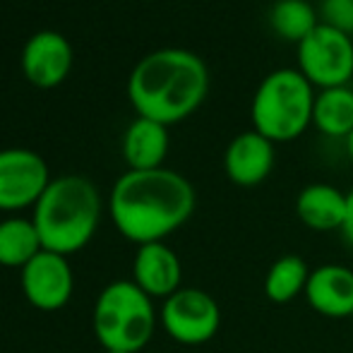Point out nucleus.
Returning a JSON list of instances; mask_svg holds the SVG:
<instances>
[{
    "mask_svg": "<svg viewBox=\"0 0 353 353\" xmlns=\"http://www.w3.org/2000/svg\"><path fill=\"white\" fill-rule=\"evenodd\" d=\"M168 154V128L157 121L137 116L123 135V157L130 171L161 168Z\"/></svg>",
    "mask_w": 353,
    "mask_h": 353,
    "instance_id": "nucleus-15",
    "label": "nucleus"
},
{
    "mask_svg": "<svg viewBox=\"0 0 353 353\" xmlns=\"http://www.w3.org/2000/svg\"><path fill=\"white\" fill-rule=\"evenodd\" d=\"M43 250L39 231L32 219L12 216L0 221V265L27 267Z\"/></svg>",
    "mask_w": 353,
    "mask_h": 353,
    "instance_id": "nucleus-17",
    "label": "nucleus"
},
{
    "mask_svg": "<svg viewBox=\"0 0 353 353\" xmlns=\"http://www.w3.org/2000/svg\"><path fill=\"white\" fill-rule=\"evenodd\" d=\"M106 353H121V351H106Z\"/></svg>",
    "mask_w": 353,
    "mask_h": 353,
    "instance_id": "nucleus-23",
    "label": "nucleus"
},
{
    "mask_svg": "<svg viewBox=\"0 0 353 353\" xmlns=\"http://www.w3.org/2000/svg\"><path fill=\"white\" fill-rule=\"evenodd\" d=\"M161 325L173 341L185 346H200L214 339L221 327V310L202 288H178L163 301Z\"/></svg>",
    "mask_w": 353,
    "mask_h": 353,
    "instance_id": "nucleus-7",
    "label": "nucleus"
},
{
    "mask_svg": "<svg viewBox=\"0 0 353 353\" xmlns=\"http://www.w3.org/2000/svg\"><path fill=\"white\" fill-rule=\"evenodd\" d=\"M74 276L65 255L41 250L22 267V293L34 307L43 312L61 310L72 298Z\"/></svg>",
    "mask_w": 353,
    "mask_h": 353,
    "instance_id": "nucleus-9",
    "label": "nucleus"
},
{
    "mask_svg": "<svg viewBox=\"0 0 353 353\" xmlns=\"http://www.w3.org/2000/svg\"><path fill=\"white\" fill-rule=\"evenodd\" d=\"M101 219V197L89 178H53L34 205V226L43 250L72 255L94 238Z\"/></svg>",
    "mask_w": 353,
    "mask_h": 353,
    "instance_id": "nucleus-3",
    "label": "nucleus"
},
{
    "mask_svg": "<svg viewBox=\"0 0 353 353\" xmlns=\"http://www.w3.org/2000/svg\"><path fill=\"white\" fill-rule=\"evenodd\" d=\"M320 17L325 24L353 37V0H322Z\"/></svg>",
    "mask_w": 353,
    "mask_h": 353,
    "instance_id": "nucleus-20",
    "label": "nucleus"
},
{
    "mask_svg": "<svg viewBox=\"0 0 353 353\" xmlns=\"http://www.w3.org/2000/svg\"><path fill=\"white\" fill-rule=\"evenodd\" d=\"M51 183L48 166L32 149H0V212L34 207Z\"/></svg>",
    "mask_w": 353,
    "mask_h": 353,
    "instance_id": "nucleus-8",
    "label": "nucleus"
},
{
    "mask_svg": "<svg viewBox=\"0 0 353 353\" xmlns=\"http://www.w3.org/2000/svg\"><path fill=\"white\" fill-rule=\"evenodd\" d=\"M341 236L353 248V190L346 192V219L344 226H341Z\"/></svg>",
    "mask_w": 353,
    "mask_h": 353,
    "instance_id": "nucleus-21",
    "label": "nucleus"
},
{
    "mask_svg": "<svg viewBox=\"0 0 353 353\" xmlns=\"http://www.w3.org/2000/svg\"><path fill=\"white\" fill-rule=\"evenodd\" d=\"M132 276H135L132 281L149 298H163L166 301L168 296H173L181 288L183 267L178 255L163 241L147 243L137 250L135 262H132Z\"/></svg>",
    "mask_w": 353,
    "mask_h": 353,
    "instance_id": "nucleus-13",
    "label": "nucleus"
},
{
    "mask_svg": "<svg viewBox=\"0 0 353 353\" xmlns=\"http://www.w3.org/2000/svg\"><path fill=\"white\" fill-rule=\"evenodd\" d=\"M344 144H346V154H349V159L353 161V130L344 137Z\"/></svg>",
    "mask_w": 353,
    "mask_h": 353,
    "instance_id": "nucleus-22",
    "label": "nucleus"
},
{
    "mask_svg": "<svg viewBox=\"0 0 353 353\" xmlns=\"http://www.w3.org/2000/svg\"><path fill=\"white\" fill-rule=\"evenodd\" d=\"M195 188L171 168L128 171L111 192V219L123 238L147 245L183 226L195 212Z\"/></svg>",
    "mask_w": 353,
    "mask_h": 353,
    "instance_id": "nucleus-1",
    "label": "nucleus"
},
{
    "mask_svg": "<svg viewBox=\"0 0 353 353\" xmlns=\"http://www.w3.org/2000/svg\"><path fill=\"white\" fill-rule=\"evenodd\" d=\"M298 72L317 89L346 87L353 77V39L320 22L298 43Z\"/></svg>",
    "mask_w": 353,
    "mask_h": 353,
    "instance_id": "nucleus-6",
    "label": "nucleus"
},
{
    "mask_svg": "<svg viewBox=\"0 0 353 353\" xmlns=\"http://www.w3.org/2000/svg\"><path fill=\"white\" fill-rule=\"evenodd\" d=\"M274 168V142L257 130L236 135L223 154V171L228 181L241 188H255L270 178Z\"/></svg>",
    "mask_w": 353,
    "mask_h": 353,
    "instance_id": "nucleus-11",
    "label": "nucleus"
},
{
    "mask_svg": "<svg viewBox=\"0 0 353 353\" xmlns=\"http://www.w3.org/2000/svg\"><path fill=\"white\" fill-rule=\"evenodd\" d=\"M312 125L327 137H341L353 130V89L332 87L315 94Z\"/></svg>",
    "mask_w": 353,
    "mask_h": 353,
    "instance_id": "nucleus-16",
    "label": "nucleus"
},
{
    "mask_svg": "<svg viewBox=\"0 0 353 353\" xmlns=\"http://www.w3.org/2000/svg\"><path fill=\"white\" fill-rule=\"evenodd\" d=\"M210 92V70L197 53L161 48L144 56L128 79V97L137 116L161 125L185 121Z\"/></svg>",
    "mask_w": 353,
    "mask_h": 353,
    "instance_id": "nucleus-2",
    "label": "nucleus"
},
{
    "mask_svg": "<svg viewBox=\"0 0 353 353\" xmlns=\"http://www.w3.org/2000/svg\"><path fill=\"white\" fill-rule=\"evenodd\" d=\"M270 24L283 41L301 43L320 24V14L307 0H276L270 10Z\"/></svg>",
    "mask_w": 353,
    "mask_h": 353,
    "instance_id": "nucleus-19",
    "label": "nucleus"
},
{
    "mask_svg": "<svg viewBox=\"0 0 353 353\" xmlns=\"http://www.w3.org/2000/svg\"><path fill=\"white\" fill-rule=\"evenodd\" d=\"M305 301L330 320L353 317V270L344 265H322L310 272Z\"/></svg>",
    "mask_w": 353,
    "mask_h": 353,
    "instance_id": "nucleus-12",
    "label": "nucleus"
},
{
    "mask_svg": "<svg viewBox=\"0 0 353 353\" xmlns=\"http://www.w3.org/2000/svg\"><path fill=\"white\" fill-rule=\"evenodd\" d=\"M312 89L315 87L293 68L270 72L252 97V130L274 144L301 137L312 123Z\"/></svg>",
    "mask_w": 353,
    "mask_h": 353,
    "instance_id": "nucleus-4",
    "label": "nucleus"
},
{
    "mask_svg": "<svg viewBox=\"0 0 353 353\" xmlns=\"http://www.w3.org/2000/svg\"><path fill=\"white\" fill-rule=\"evenodd\" d=\"M94 334L106 351L137 353L157 327L152 298L135 281H113L99 293L92 315Z\"/></svg>",
    "mask_w": 353,
    "mask_h": 353,
    "instance_id": "nucleus-5",
    "label": "nucleus"
},
{
    "mask_svg": "<svg viewBox=\"0 0 353 353\" xmlns=\"http://www.w3.org/2000/svg\"><path fill=\"white\" fill-rule=\"evenodd\" d=\"M307 279H310V267L301 255H281L267 270V301L276 303V305H286V303L296 301L298 296H305Z\"/></svg>",
    "mask_w": 353,
    "mask_h": 353,
    "instance_id": "nucleus-18",
    "label": "nucleus"
},
{
    "mask_svg": "<svg viewBox=\"0 0 353 353\" xmlns=\"http://www.w3.org/2000/svg\"><path fill=\"white\" fill-rule=\"evenodd\" d=\"M72 46L61 32L43 29L27 41L22 51V72L34 87L53 89L72 70Z\"/></svg>",
    "mask_w": 353,
    "mask_h": 353,
    "instance_id": "nucleus-10",
    "label": "nucleus"
},
{
    "mask_svg": "<svg viewBox=\"0 0 353 353\" xmlns=\"http://www.w3.org/2000/svg\"><path fill=\"white\" fill-rule=\"evenodd\" d=\"M296 214L310 231H341L346 219V192L327 183H312L298 192Z\"/></svg>",
    "mask_w": 353,
    "mask_h": 353,
    "instance_id": "nucleus-14",
    "label": "nucleus"
}]
</instances>
